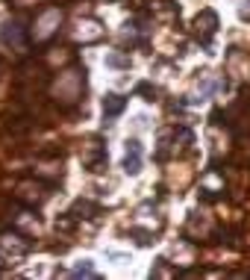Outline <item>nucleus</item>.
<instances>
[{"mask_svg":"<svg viewBox=\"0 0 250 280\" xmlns=\"http://www.w3.org/2000/svg\"><path fill=\"white\" fill-rule=\"evenodd\" d=\"M124 97H118V94H106V97H103V112H106V115H118V112H121V109H124Z\"/></svg>","mask_w":250,"mask_h":280,"instance_id":"1","label":"nucleus"},{"mask_svg":"<svg viewBox=\"0 0 250 280\" xmlns=\"http://www.w3.org/2000/svg\"><path fill=\"white\" fill-rule=\"evenodd\" d=\"M141 94H144V100H153L156 92H150V86H141Z\"/></svg>","mask_w":250,"mask_h":280,"instance_id":"2","label":"nucleus"}]
</instances>
